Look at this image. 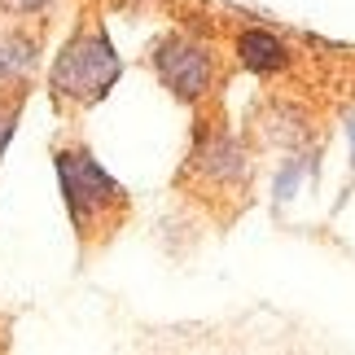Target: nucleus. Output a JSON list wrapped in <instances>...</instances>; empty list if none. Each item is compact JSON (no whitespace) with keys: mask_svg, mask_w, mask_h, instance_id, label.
Masks as SVG:
<instances>
[{"mask_svg":"<svg viewBox=\"0 0 355 355\" xmlns=\"http://www.w3.org/2000/svg\"><path fill=\"white\" fill-rule=\"evenodd\" d=\"M154 71L180 101H202L215 84V58L193 35H167L154 53Z\"/></svg>","mask_w":355,"mask_h":355,"instance_id":"3","label":"nucleus"},{"mask_svg":"<svg viewBox=\"0 0 355 355\" xmlns=\"http://www.w3.org/2000/svg\"><path fill=\"white\" fill-rule=\"evenodd\" d=\"M119 79V58L101 31H79L53 66V97L62 101H97Z\"/></svg>","mask_w":355,"mask_h":355,"instance_id":"1","label":"nucleus"},{"mask_svg":"<svg viewBox=\"0 0 355 355\" xmlns=\"http://www.w3.org/2000/svg\"><path fill=\"white\" fill-rule=\"evenodd\" d=\"M9 132H13V110H9V105H0V149H5Z\"/></svg>","mask_w":355,"mask_h":355,"instance_id":"7","label":"nucleus"},{"mask_svg":"<svg viewBox=\"0 0 355 355\" xmlns=\"http://www.w3.org/2000/svg\"><path fill=\"white\" fill-rule=\"evenodd\" d=\"M237 58H241L245 71H254V75H277V71L290 66V49L268 31H245L237 40Z\"/></svg>","mask_w":355,"mask_h":355,"instance_id":"4","label":"nucleus"},{"mask_svg":"<svg viewBox=\"0 0 355 355\" xmlns=\"http://www.w3.org/2000/svg\"><path fill=\"white\" fill-rule=\"evenodd\" d=\"M31 62H35V44H31V40L0 35V84H5V79L26 75V71H31Z\"/></svg>","mask_w":355,"mask_h":355,"instance_id":"5","label":"nucleus"},{"mask_svg":"<svg viewBox=\"0 0 355 355\" xmlns=\"http://www.w3.org/2000/svg\"><path fill=\"white\" fill-rule=\"evenodd\" d=\"M58 171H62V189H66V202H71V215H75L79 228H88V224H97L101 215L128 207L123 189L92 162V154H84V149L58 154Z\"/></svg>","mask_w":355,"mask_h":355,"instance_id":"2","label":"nucleus"},{"mask_svg":"<svg viewBox=\"0 0 355 355\" xmlns=\"http://www.w3.org/2000/svg\"><path fill=\"white\" fill-rule=\"evenodd\" d=\"M53 0H0V9L5 13H18V18H26V13H40V9H49Z\"/></svg>","mask_w":355,"mask_h":355,"instance_id":"6","label":"nucleus"}]
</instances>
